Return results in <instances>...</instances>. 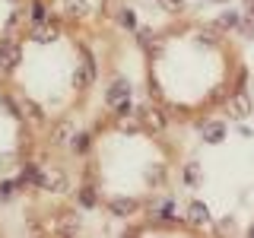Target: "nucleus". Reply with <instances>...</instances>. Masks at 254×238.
Segmentation results:
<instances>
[{
	"label": "nucleus",
	"instance_id": "nucleus-1",
	"mask_svg": "<svg viewBox=\"0 0 254 238\" xmlns=\"http://www.w3.org/2000/svg\"><path fill=\"white\" fill-rule=\"evenodd\" d=\"M61 22H92L105 13V0H48Z\"/></svg>",
	"mask_w": 254,
	"mask_h": 238
},
{
	"label": "nucleus",
	"instance_id": "nucleus-2",
	"mask_svg": "<svg viewBox=\"0 0 254 238\" xmlns=\"http://www.w3.org/2000/svg\"><path fill=\"white\" fill-rule=\"evenodd\" d=\"M105 105L115 111V118H127L133 115V102H130V83L127 79H111L108 89H105Z\"/></svg>",
	"mask_w": 254,
	"mask_h": 238
},
{
	"label": "nucleus",
	"instance_id": "nucleus-3",
	"mask_svg": "<svg viewBox=\"0 0 254 238\" xmlns=\"http://www.w3.org/2000/svg\"><path fill=\"white\" fill-rule=\"evenodd\" d=\"M251 95L245 92V89H232L226 95V115L232 118V121H242V118H248L251 115Z\"/></svg>",
	"mask_w": 254,
	"mask_h": 238
},
{
	"label": "nucleus",
	"instance_id": "nucleus-4",
	"mask_svg": "<svg viewBox=\"0 0 254 238\" xmlns=\"http://www.w3.org/2000/svg\"><path fill=\"white\" fill-rule=\"evenodd\" d=\"M133 115L140 118V127H143V130H149V133H162L165 124H169V118H165L162 108H156V105H143V108L133 111Z\"/></svg>",
	"mask_w": 254,
	"mask_h": 238
},
{
	"label": "nucleus",
	"instance_id": "nucleus-5",
	"mask_svg": "<svg viewBox=\"0 0 254 238\" xmlns=\"http://www.w3.org/2000/svg\"><path fill=\"white\" fill-rule=\"evenodd\" d=\"M226 137H229V124L222 121V118H210V121L200 124V140L206 146H219Z\"/></svg>",
	"mask_w": 254,
	"mask_h": 238
},
{
	"label": "nucleus",
	"instance_id": "nucleus-6",
	"mask_svg": "<svg viewBox=\"0 0 254 238\" xmlns=\"http://www.w3.org/2000/svg\"><path fill=\"white\" fill-rule=\"evenodd\" d=\"M105 203H108V210L115 213L118 219H127V216H133V213H140V206H143L140 200H133V197H127V194H111Z\"/></svg>",
	"mask_w": 254,
	"mask_h": 238
},
{
	"label": "nucleus",
	"instance_id": "nucleus-7",
	"mask_svg": "<svg viewBox=\"0 0 254 238\" xmlns=\"http://www.w3.org/2000/svg\"><path fill=\"white\" fill-rule=\"evenodd\" d=\"M19 54H22V48L19 42H0V70H13L16 63H19Z\"/></svg>",
	"mask_w": 254,
	"mask_h": 238
},
{
	"label": "nucleus",
	"instance_id": "nucleus-8",
	"mask_svg": "<svg viewBox=\"0 0 254 238\" xmlns=\"http://www.w3.org/2000/svg\"><path fill=\"white\" fill-rule=\"evenodd\" d=\"M188 222H190V226H210V210H206V203L190 200V206H188Z\"/></svg>",
	"mask_w": 254,
	"mask_h": 238
},
{
	"label": "nucleus",
	"instance_id": "nucleus-9",
	"mask_svg": "<svg viewBox=\"0 0 254 238\" xmlns=\"http://www.w3.org/2000/svg\"><path fill=\"white\" fill-rule=\"evenodd\" d=\"M76 203H79V206H86V210H95V206L102 203V197L95 194V187H92V184H83V187H79V194H76Z\"/></svg>",
	"mask_w": 254,
	"mask_h": 238
},
{
	"label": "nucleus",
	"instance_id": "nucleus-10",
	"mask_svg": "<svg viewBox=\"0 0 254 238\" xmlns=\"http://www.w3.org/2000/svg\"><path fill=\"white\" fill-rule=\"evenodd\" d=\"M242 26V13H235V10H222L219 13V19H216V29L219 32H232Z\"/></svg>",
	"mask_w": 254,
	"mask_h": 238
},
{
	"label": "nucleus",
	"instance_id": "nucleus-11",
	"mask_svg": "<svg viewBox=\"0 0 254 238\" xmlns=\"http://www.w3.org/2000/svg\"><path fill=\"white\" fill-rule=\"evenodd\" d=\"M38 169H42V165H35V162H26V165H22V172H19V184L38 187Z\"/></svg>",
	"mask_w": 254,
	"mask_h": 238
},
{
	"label": "nucleus",
	"instance_id": "nucleus-12",
	"mask_svg": "<svg viewBox=\"0 0 254 238\" xmlns=\"http://www.w3.org/2000/svg\"><path fill=\"white\" fill-rule=\"evenodd\" d=\"M89 143H92L89 133H73V140H70V153H73V156L89 153Z\"/></svg>",
	"mask_w": 254,
	"mask_h": 238
},
{
	"label": "nucleus",
	"instance_id": "nucleus-13",
	"mask_svg": "<svg viewBox=\"0 0 254 238\" xmlns=\"http://www.w3.org/2000/svg\"><path fill=\"white\" fill-rule=\"evenodd\" d=\"M185 181H188L190 187H200L203 184V172H200V165H197V162H188L185 165Z\"/></svg>",
	"mask_w": 254,
	"mask_h": 238
},
{
	"label": "nucleus",
	"instance_id": "nucleus-14",
	"mask_svg": "<svg viewBox=\"0 0 254 238\" xmlns=\"http://www.w3.org/2000/svg\"><path fill=\"white\" fill-rule=\"evenodd\" d=\"M118 22H121V29H127V32H133V29H137V13H133L130 6H124V10L118 13Z\"/></svg>",
	"mask_w": 254,
	"mask_h": 238
},
{
	"label": "nucleus",
	"instance_id": "nucleus-15",
	"mask_svg": "<svg viewBox=\"0 0 254 238\" xmlns=\"http://www.w3.org/2000/svg\"><path fill=\"white\" fill-rule=\"evenodd\" d=\"M159 6H162L165 13H172V16H178V13H185V0H156Z\"/></svg>",
	"mask_w": 254,
	"mask_h": 238
},
{
	"label": "nucleus",
	"instance_id": "nucleus-16",
	"mask_svg": "<svg viewBox=\"0 0 254 238\" xmlns=\"http://www.w3.org/2000/svg\"><path fill=\"white\" fill-rule=\"evenodd\" d=\"M16 187H19V181H0V200H13L16 197Z\"/></svg>",
	"mask_w": 254,
	"mask_h": 238
},
{
	"label": "nucleus",
	"instance_id": "nucleus-17",
	"mask_svg": "<svg viewBox=\"0 0 254 238\" xmlns=\"http://www.w3.org/2000/svg\"><path fill=\"white\" fill-rule=\"evenodd\" d=\"M216 232H219V235H232V232H235V219H232V216H222V222L216 226Z\"/></svg>",
	"mask_w": 254,
	"mask_h": 238
},
{
	"label": "nucleus",
	"instance_id": "nucleus-18",
	"mask_svg": "<svg viewBox=\"0 0 254 238\" xmlns=\"http://www.w3.org/2000/svg\"><path fill=\"white\" fill-rule=\"evenodd\" d=\"M238 137H251V127L248 124H238Z\"/></svg>",
	"mask_w": 254,
	"mask_h": 238
},
{
	"label": "nucleus",
	"instance_id": "nucleus-19",
	"mask_svg": "<svg viewBox=\"0 0 254 238\" xmlns=\"http://www.w3.org/2000/svg\"><path fill=\"white\" fill-rule=\"evenodd\" d=\"M248 235H254V222H251V229H248Z\"/></svg>",
	"mask_w": 254,
	"mask_h": 238
},
{
	"label": "nucleus",
	"instance_id": "nucleus-20",
	"mask_svg": "<svg viewBox=\"0 0 254 238\" xmlns=\"http://www.w3.org/2000/svg\"><path fill=\"white\" fill-rule=\"evenodd\" d=\"M213 3H226V0H213Z\"/></svg>",
	"mask_w": 254,
	"mask_h": 238
}]
</instances>
